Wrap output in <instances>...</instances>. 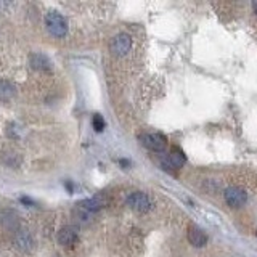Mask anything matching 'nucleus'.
<instances>
[{
  "label": "nucleus",
  "instance_id": "nucleus-12",
  "mask_svg": "<svg viewBox=\"0 0 257 257\" xmlns=\"http://www.w3.org/2000/svg\"><path fill=\"white\" fill-rule=\"evenodd\" d=\"M15 95V87L7 82V80H0V100L2 101H8L12 100Z\"/></svg>",
  "mask_w": 257,
  "mask_h": 257
},
{
  "label": "nucleus",
  "instance_id": "nucleus-7",
  "mask_svg": "<svg viewBox=\"0 0 257 257\" xmlns=\"http://www.w3.org/2000/svg\"><path fill=\"white\" fill-rule=\"evenodd\" d=\"M15 244L21 252L29 254V252H32V249H34V239H32L29 231L18 230V231H16V235H15Z\"/></svg>",
  "mask_w": 257,
  "mask_h": 257
},
{
  "label": "nucleus",
  "instance_id": "nucleus-1",
  "mask_svg": "<svg viewBox=\"0 0 257 257\" xmlns=\"http://www.w3.org/2000/svg\"><path fill=\"white\" fill-rule=\"evenodd\" d=\"M45 24H47V29L48 32L53 36V37H64L68 34V23L64 20V16L56 13V12H50L47 15L45 18Z\"/></svg>",
  "mask_w": 257,
  "mask_h": 257
},
{
  "label": "nucleus",
  "instance_id": "nucleus-14",
  "mask_svg": "<svg viewBox=\"0 0 257 257\" xmlns=\"http://www.w3.org/2000/svg\"><path fill=\"white\" fill-rule=\"evenodd\" d=\"M21 203H24V204H28V206H34V203L29 199V198H21Z\"/></svg>",
  "mask_w": 257,
  "mask_h": 257
},
{
  "label": "nucleus",
  "instance_id": "nucleus-3",
  "mask_svg": "<svg viewBox=\"0 0 257 257\" xmlns=\"http://www.w3.org/2000/svg\"><path fill=\"white\" fill-rule=\"evenodd\" d=\"M185 163H187V156L183 155V151L180 148L174 147L172 151L169 153V156L161 161V166H163V169H166V171L174 172L175 169H180Z\"/></svg>",
  "mask_w": 257,
  "mask_h": 257
},
{
  "label": "nucleus",
  "instance_id": "nucleus-9",
  "mask_svg": "<svg viewBox=\"0 0 257 257\" xmlns=\"http://www.w3.org/2000/svg\"><path fill=\"white\" fill-rule=\"evenodd\" d=\"M188 241L195 247H204L207 244V236L201 228L195 227V225H190L188 227Z\"/></svg>",
  "mask_w": 257,
  "mask_h": 257
},
{
  "label": "nucleus",
  "instance_id": "nucleus-13",
  "mask_svg": "<svg viewBox=\"0 0 257 257\" xmlns=\"http://www.w3.org/2000/svg\"><path fill=\"white\" fill-rule=\"evenodd\" d=\"M92 122H93V128H95L96 132H103L104 131V119H103V116L95 114Z\"/></svg>",
  "mask_w": 257,
  "mask_h": 257
},
{
  "label": "nucleus",
  "instance_id": "nucleus-16",
  "mask_svg": "<svg viewBox=\"0 0 257 257\" xmlns=\"http://www.w3.org/2000/svg\"><path fill=\"white\" fill-rule=\"evenodd\" d=\"M252 8H254V12L257 13V2H254V4H252Z\"/></svg>",
  "mask_w": 257,
  "mask_h": 257
},
{
  "label": "nucleus",
  "instance_id": "nucleus-10",
  "mask_svg": "<svg viewBox=\"0 0 257 257\" xmlns=\"http://www.w3.org/2000/svg\"><path fill=\"white\" fill-rule=\"evenodd\" d=\"M77 241V231L72 227H64L58 233V243L63 246H72Z\"/></svg>",
  "mask_w": 257,
  "mask_h": 257
},
{
  "label": "nucleus",
  "instance_id": "nucleus-11",
  "mask_svg": "<svg viewBox=\"0 0 257 257\" xmlns=\"http://www.w3.org/2000/svg\"><path fill=\"white\" fill-rule=\"evenodd\" d=\"M31 66L39 71H47V69H50V60L42 53H36L31 56Z\"/></svg>",
  "mask_w": 257,
  "mask_h": 257
},
{
  "label": "nucleus",
  "instance_id": "nucleus-8",
  "mask_svg": "<svg viewBox=\"0 0 257 257\" xmlns=\"http://www.w3.org/2000/svg\"><path fill=\"white\" fill-rule=\"evenodd\" d=\"M106 204V201H104L103 198H90V199H84V201H79L77 203V209H80V211H84L87 214H93L96 211H100V209Z\"/></svg>",
  "mask_w": 257,
  "mask_h": 257
},
{
  "label": "nucleus",
  "instance_id": "nucleus-15",
  "mask_svg": "<svg viewBox=\"0 0 257 257\" xmlns=\"http://www.w3.org/2000/svg\"><path fill=\"white\" fill-rule=\"evenodd\" d=\"M119 163L122 164V166H128V164H131V163H128V161H127V159H120Z\"/></svg>",
  "mask_w": 257,
  "mask_h": 257
},
{
  "label": "nucleus",
  "instance_id": "nucleus-6",
  "mask_svg": "<svg viewBox=\"0 0 257 257\" xmlns=\"http://www.w3.org/2000/svg\"><path fill=\"white\" fill-rule=\"evenodd\" d=\"M132 48V39L131 36L127 34H119L112 39V44H111V50L116 56H124L131 52Z\"/></svg>",
  "mask_w": 257,
  "mask_h": 257
},
{
  "label": "nucleus",
  "instance_id": "nucleus-5",
  "mask_svg": "<svg viewBox=\"0 0 257 257\" xmlns=\"http://www.w3.org/2000/svg\"><path fill=\"white\" fill-rule=\"evenodd\" d=\"M127 204L131 206L132 209H135V211H139V212H148L151 209V199L148 198L147 193L135 191L127 198Z\"/></svg>",
  "mask_w": 257,
  "mask_h": 257
},
{
  "label": "nucleus",
  "instance_id": "nucleus-4",
  "mask_svg": "<svg viewBox=\"0 0 257 257\" xmlns=\"http://www.w3.org/2000/svg\"><path fill=\"white\" fill-rule=\"evenodd\" d=\"M225 203L230 207H241L247 199V193L241 187H228L223 193Z\"/></svg>",
  "mask_w": 257,
  "mask_h": 257
},
{
  "label": "nucleus",
  "instance_id": "nucleus-2",
  "mask_svg": "<svg viewBox=\"0 0 257 257\" xmlns=\"http://www.w3.org/2000/svg\"><path fill=\"white\" fill-rule=\"evenodd\" d=\"M140 142L145 148H148L151 151H156V153H163L167 147L166 137L161 135V134H142Z\"/></svg>",
  "mask_w": 257,
  "mask_h": 257
}]
</instances>
